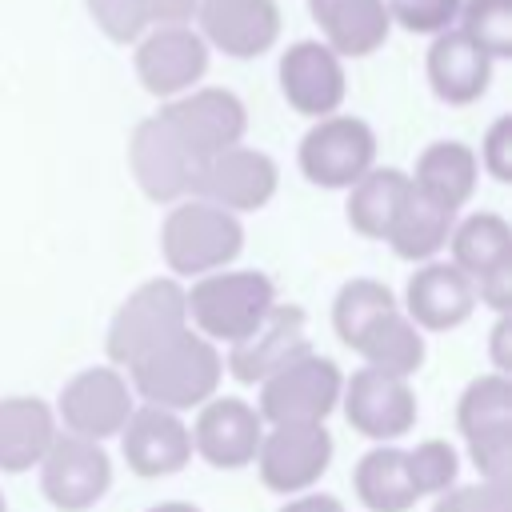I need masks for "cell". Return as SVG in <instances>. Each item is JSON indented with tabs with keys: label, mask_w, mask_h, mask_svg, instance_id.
<instances>
[{
	"label": "cell",
	"mask_w": 512,
	"mask_h": 512,
	"mask_svg": "<svg viewBox=\"0 0 512 512\" xmlns=\"http://www.w3.org/2000/svg\"><path fill=\"white\" fill-rule=\"evenodd\" d=\"M220 380H224L220 348L192 328L176 332L172 340H164L160 348H152L128 368L132 396L176 416L220 396Z\"/></svg>",
	"instance_id": "6da1fadb"
},
{
	"label": "cell",
	"mask_w": 512,
	"mask_h": 512,
	"mask_svg": "<svg viewBox=\"0 0 512 512\" xmlns=\"http://www.w3.org/2000/svg\"><path fill=\"white\" fill-rule=\"evenodd\" d=\"M188 328L212 344H240L276 308V284L260 268H220L184 288Z\"/></svg>",
	"instance_id": "7a4b0ae2"
},
{
	"label": "cell",
	"mask_w": 512,
	"mask_h": 512,
	"mask_svg": "<svg viewBox=\"0 0 512 512\" xmlns=\"http://www.w3.org/2000/svg\"><path fill=\"white\" fill-rule=\"evenodd\" d=\"M244 252V224L240 216L184 196L168 208V216L160 220V260L164 268L180 280H200L208 272L232 268V260Z\"/></svg>",
	"instance_id": "3957f363"
},
{
	"label": "cell",
	"mask_w": 512,
	"mask_h": 512,
	"mask_svg": "<svg viewBox=\"0 0 512 512\" xmlns=\"http://www.w3.org/2000/svg\"><path fill=\"white\" fill-rule=\"evenodd\" d=\"M188 328V308H184V284L176 276H152L136 284L120 308L108 320V364L112 368H132L140 356L172 340L176 332Z\"/></svg>",
	"instance_id": "277c9868"
},
{
	"label": "cell",
	"mask_w": 512,
	"mask_h": 512,
	"mask_svg": "<svg viewBox=\"0 0 512 512\" xmlns=\"http://www.w3.org/2000/svg\"><path fill=\"white\" fill-rule=\"evenodd\" d=\"M456 432L480 472V480L508 484L512 472V380L484 372L464 384L456 400Z\"/></svg>",
	"instance_id": "5b68a950"
},
{
	"label": "cell",
	"mask_w": 512,
	"mask_h": 512,
	"mask_svg": "<svg viewBox=\"0 0 512 512\" xmlns=\"http://www.w3.org/2000/svg\"><path fill=\"white\" fill-rule=\"evenodd\" d=\"M296 164L308 184L348 192L368 168H376V132L352 112H332L324 120H312V128L300 136Z\"/></svg>",
	"instance_id": "8992f818"
},
{
	"label": "cell",
	"mask_w": 512,
	"mask_h": 512,
	"mask_svg": "<svg viewBox=\"0 0 512 512\" xmlns=\"http://www.w3.org/2000/svg\"><path fill=\"white\" fill-rule=\"evenodd\" d=\"M156 116L172 128V136L188 148L196 164L244 144V132H248L244 100L232 88H216V84H196L192 92L164 100Z\"/></svg>",
	"instance_id": "52a82bcc"
},
{
	"label": "cell",
	"mask_w": 512,
	"mask_h": 512,
	"mask_svg": "<svg viewBox=\"0 0 512 512\" xmlns=\"http://www.w3.org/2000/svg\"><path fill=\"white\" fill-rule=\"evenodd\" d=\"M344 372L332 356L308 352L260 384L256 412L264 424H324L340 404Z\"/></svg>",
	"instance_id": "ba28073f"
},
{
	"label": "cell",
	"mask_w": 512,
	"mask_h": 512,
	"mask_svg": "<svg viewBox=\"0 0 512 512\" xmlns=\"http://www.w3.org/2000/svg\"><path fill=\"white\" fill-rule=\"evenodd\" d=\"M132 408H136V396L128 388V376L112 364H92L64 380L52 412L68 436L104 444L108 436H120Z\"/></svg>",
	"instance_id": "9c48e42d"
},
{
	"label": "cell",
	"mask_w": 512,
	"mask_h": 512,
	"mask_svg": "<svg viewBox=\"0 0 512 512\" xmlns=\"http://www.w3.org/2000/svg\"><path fill=\"white\" fill-rule=\"evenodd\" d=\"M332 452L336 444L324 424H264L252 464L268 492L300 496L324 480V472L332 468Z\"/></svg>",
	"instance_id": "30bf717a"
},
{
	"label": "cell",
	"mask_w": 512,
	"mask_h": 512,
	"mask_svg": "<svg viewBox=\"0 0 512 512\" xmlns=\"http://www.w3.org/2000/svg\"><path fill=\"white\" fill-rule=\"evenodd\" d=\"M336 408H344L348 428L372 444H396L416 428L420 416L412 384L380 368H356L352 376H344Z\"/></svg>",
	"instance_id": "8fae6325"
},
{
	"label": "cell",
	"mask_w": 512,
	"mask_h": 512,
	"mask_svg": "<svg viewBox=\"0 0 512 512\" xmlns=\"http://www.w3.org/2000/svg\"><path fill=\"white\" fill-rule=\"evenodd\" d=\"M36 472H40V496L56 512H88L112 488V456L104 452V444L68 432H56Z\"/></svg>",
	"instance_id": "7c38bea8"
},
{
	"label": "cell",
	"mask_w": 512,
	"mask_h": 512,
	"mask_svg": "<svg viewBox=\"0 0 512 512\" xmlns=\"http://www.w3.org/2000/svg\"><path fill=\"white\" fill-rule=\"evenodd\" d=\"M208 44L200 40L196 28L188 24H164V28H148L136 44H132V68L136 80L148 96L156 100H176L184 92H192L204 72H208Z\"/></svg>",
	"instance_id": "4fadbf2b"
},
{
	"label": "cell",
	"mask_w": 512,
	"mask_h": 512,
	"mask_svg": "<svg viewBox=\"0 0 512 512\" xmlns=\"http://www.w3.org/2000/svg\"><path fill=\"white\" fill-rule=\"evenodd\" d=\"M276 188H280L276 160L264 148L236 144V148H228V152H220V156L200 164L192 196L240 216V212H260L276 196Z\"/></svg>",
	"instance_id": "5bb4252c"
},
{
	"label": "cell",
	"mask_w": 512,
	"mask_h": 512,
	"mask_svg": "<svg viewBox=\"0 0 512 512\" xmlns=\"http://www.w3.org/2000/svg\"><path fill=\"white\" fill-rule=\"evenodd\" d=\"M280 76V96L296 116L324 120L344 108L348 96V72L344 60L324 44V40H296L280 52L276 64Z\"/></svg>",
	"instance_id": "9a60e30c"
},
{
	"label": "cell",
	"mask_w": 512,
	"mask_h": 512,
	"mask_svg": "<svg viewBox=\"0 0 512 512\" xmlns=\"http://www.w3.org/2000/svg\"><path fill=\"white\" fill-rule=\"evenodd\" d=\"M128 172L152 204H176V200L192 196L200 164L172 136V128L152 112V116L136 120V128L128 136Z\"/></svg>",
	"instance_id": "2e32d148"
},
{
	"label": "cell",
	"mask_w": 512,
	"mask_h": 512,
	"mask_svg": "<svg viewBox=\"0 0 512 512\" xmlns=\"http://www.w3.org/2000/svg\"><path fill=\"white\" fill-rule=\"evenodd\" d=\"M188 436H192V452L204 464H212L220 472H240L256 460L264 420H260L256 404H248L244 396H212L196 408Z\"/></svg>",
	"instance_id": "e0dca14e"
},
{
	"label": "cell",
	"mask_w": 512,
	"mask_h": 512,
	"mask_svg": "<svg viewBox=\"0 0 512 512\" xmlns=\"http://www.w3.org/2000/svg\"><path fill=\"white\" fill-rule=\"evenodd\" d=\"M284 28L276 0H204L196 12V32L208 52H224L228 60H256L276 48Z\"/></svg>",
	"instance_id": "ac0fdd59"
},
{
	"label": "cell",
	"mask_w": 512,
	"mask_h": 512,
	"mask_svg": "<svg viewBox=\"0 0 512 512\" xmlns=\"http://www.w3.org/2000/svg\"><path fill=\"white\" fill-rule=\"evenodd\" d=\"M308 352H312V340H308L304 308L300 304H276L252 336H244L240 344L228 348L224 372H232L240 384H264L272 372L288 368L292 360H300Z\"/></svg>",
	"instance_id": "d6986e66"
},
{
	"label": "cell",
	"mask_w": 512,
	"mask_h": 512,
	"mask_svg": "<svg viewBox=\"0 0 512 512\" xmlns=\"http://www.w3.org/2000/svg\"><path fill=\"white\" fill-rule=\"evenodd\" d=\"M120 452L132 476L140 480H164L188 468L192 460V436L188 424L176 412L136 404L128 424L120 428Z\"/></svg>",
	"instance_id": "ffe728a7"
},
{
	"label": "cell",
	"mask_w": 512,
	"mask_h": 512,
	"mask_svg": "<svg viewBox=\"0 0 512 512\" xmlns=\"http://www.w3.org/2000/svg\"><path fill=\"white\" fill-rule=\"evenodd\" d=\"M400 308L420 332H452L476 312V288L456 264L428 260L408 276Z\"/></svg>",
	"instance_id": "44dd1931"
},
{
	"label": "cell",
	"mask_w": 512,
	"mask_h": 512,
	"mask_svg": "<svg viewBox=\"0 0 512 512\" xmlns=\"http://www.w3.org/2000/svg\"><path fill=\"white\" fill-rule=\"evenodd\" d=\"M308 16L340 60L372 56L392 32L384 0H308Z\"/></svg>",
	"instance_id": "7402d4cb"
},
{
	"label": "cell",
	"mask_w": 512,
	"mask_h": 512,
	"mask_svg": "<svg viewBox=\"0 0 512 512\" xmlns=\"http://www.w3.org/2000/svg\"><path fill=\"white\" fill-rule=\"evenodd\" d=\"M424 76H428V88L436 100L464 108L488 92L492 60L472 40H464L456 28H448L440 36H432V48L424 56Z\"/></svg>",
	"instance_id": "603a6c76"
},
{
	"label": "cell",
	"mask_w": 512,
	"mask_h": 512,
	"mask_svg": "<svg viewBox=\"0 0 512 512\" xmlns=\"http://www.w3.org/2000/svg\"><path fill=\"white\" fill-rule=\"evenodd\" d=\"M56 432V412L40 396H0V472H32Z\"/></svg>",
	"instance_id": "cb8c5ba5"
},
{
	"label": "cell",
	"mask_w": 512,
	"mask_h": 512,
	"mask_svg": "<svg viewBox=\"0 0 512 512\" xmlns=\"http://www.w3.org/2000/svg\"><path fill=\"white\" fill-rule=\"evenodd\" d=\"M452 224H456V212L444 208L440 200L424 196L408 180V192H404V200H400V208H396V216L384 232V244L408 264H428L448 248Z\"/></svg>",
	"instance_id": "d4e9b609"
},
{
	"label": "cell",
	"mask_w": 512,
	"mask_h": 512,
	"mask_svg": "<svg viewBox=\"0 0 512 512\" xmlns=\"http://www.w3.org/2000/svg\"><path fill=\"white\" fill-rule=\"evenodd\" d=\"M408 180L440 200L444 208L460 212L472 192H476V180H480V164H476V152L464 144V140H432L420 156H416V168L408 172Z\"/></svg>",
	"instance_id": "484cf974"
},
{
	"label": "cell",
	"mask_w": 512,
	"mask_h": 512,
	"mask_svg": "<svg viewBox=\"0 0 512 512\" xmlns=\"http://www.w3.org/2000/svg\"><path fill=\"white\" fill-rule=\"evenodd\" d=\"M448 252V264H456L472 284H480L484 276L512 268V224L500 212H472L452 224Z\"/></svg>",
	"instance_id": "4316f807"
},
{
	"label": "cell",
	"mask_w": 512,
	"mask_h": 512,
	"mask_svg": "<svg viewBox=\"0 0 512 512\" xmlns=\"http://www.w3.org/2000/svg\"><path fill=\"white\" fill-rule=\"evenodd\" d=\"M352 352L364 360V368H380V372H392V376L408 380L412 372L424 368L428 344H424V332L396 304L392 312H384L380 320H372L364 328V336L352 344Z\"/></svg>",
	"instance_id": "83f0119b"
},
{
	"label": "cell",
	"mask_w": 512,
	"mask_h": 512,
	"mask_svg": "<svg viewBox=\"0 0 512 512\" xmlns=\"http://www.w3.org/2000/svg\"><path fill=\"white\" fill-rule=\"evenodd\" d=\"M352 492L368 512H408L416 504L404 448L376 444L352 468Z\"/></svg>",
	"instance_id": "f1b7e54d"
},
{
	"label": "cell",
	"mask_w": 512,
	"mask_h": 512,
	"mask_svg": "<svg viewBox=\"0 0 512 512\" xmlns=\"http://www.w3.org/2000/svg\"><path fill=\"white\" fill-rule=\"evenodd\" d=\"M408 192V172L404 168H392V164H376L368 168L352 188H348V204H344V220L356 236L364 240H384L400 200Z\"/></svg>",
	"instance_id": "f546056e"
},
{
	"label": "cell",
	"mask_w": 512,
	"mask_h": 512,
	"mask_svg": "<svg viewBox=\"0 0 512 512\" xmlns=\"http://www.w3.org/2000/svg\"><path fill=\"white\" fill-rule=\"evenodd\" d=\"M396 308V296L384 280L372 276H352L340 284L336 300H332V332L340 336V344L352 352V344L364 336V328L372 320H380L384 312Z\"/></svg>",
	"instance_id": "4dcf8cb0"
},
{
	"label": "cell",
	"mask_w": 512,
	"mask_h": 512,
	"mask_svg": "<svg viewBox=\"0 0 512 512\" xmlns=\"http://www.w3.org/2000/svg\"><path fill=\"white\" fill-rule=\"evenodd\" d=\"M456 32L472 40L492 64L512 56V0H464Z\"/></svg>",
	"instance_id": "1f68e13d"
},
{
	"label": "cell",
	"mask_w": 512,
	"mask_h": 512,
	"mask_svg": "<svg viewBox=\"0 0 512 512\" xmlns=\"http://www.w3.org/2000/svg\"><path fill=\"white\" fill-rule=\"evenodd\" d=\"M408 460V480H412V492L416 500L420 496H444L448 488H456V476H460V452L432 436V440H420L412 452H404Z\"/></svg>",
	"instance_id": "d6a6232c"
},
{
	"label": "cell",
	"mask_w": 512,
	"mask_h": 512,
	"mask_svg": "<svg viewBox=\"0 0 512 512\" xmlns=\"http://www.w3.org/2000/svg\"><path fill=\"white\" fill-rule=\"evenodd\" d=\"M92 24L112 40V44H136L152 24H148V0H84Z\"/></svg>",
	"instance_id": "836d02e7"
},
{
	"label": "cell",
	"mask_w": 512,
	"mask_h": 512,
	"mask_svg": "<svg viewBox=\"0 0 512 512\" xmlns=\"http://www.w3.org/2000/svg\"><path fill=\"white\" fill-rule=\"evenodd\" d=\"M460 4L464 0H384L388 20L412 36H440V32L456 28Z\"/></svg>",
	"instance_id": "e575fe53"
},
{
	"label": "cell",
	"mask_w": 512,
	"mask_h": 512,
	"mask_svg": "<svg viewBox=\"0 0 512 512\" xmlns=\"http://www.w3.org/2000/svg\"><path fill=\"white\" fill-rule=\"evenodd\" d=\"M432 512H512V496L508 484H492V480L456 484L444 496H436Z\"/></svg>",
	"instance_id": "d590c367"
},
{
	"label": "cell",
	"mask_w": 512,
	"mask_h": 512,
	"mask_svg": "<svg viewBox=\"0 0 512 512\" xmlns=\"http://www.w3.org/2000/svg\"><path fill=\"white\" fill-rule=\"evenodd\" d=\"M476 164L500 180V184H512V116H496L492 128L484 132V144L476 152Z\"/></svg>",
	"instance_id": "8d00e7d4"
},
{
	"label": "cell",
	"mask_w": 512,
	"mask_h": 512,
	"mask_svg": "<svg viewBox=\"0 0 512 512\" xmlns=\"http://www.w3.org/2000/svg\"><path fill=\"white\" fill-rule=\"evenodd\" d=\"M204 8V0H148V24L164 28V24H196V12Z\"/></svg>",
	"instance_id": "74e56055"
},
{
	"label": "cell",
	"mask_w": 512,
	"mask_h": 512,
	"mask_svg": "<svg viewBox=\"0 0 512 512\" xmlns=\"http://www.w3.org/2000/svg\"><path fill=\"white\" fill-rule=\"evenodd\" d=\"M276 512H348L344 508V500L340 496H328V492H300V496H292V500H284Z\"/></svg>",
	"instance_id": "f35d334b"
},
{
	"label": "cell",
	"mask_w": 512,
	"mask_h": 512,
	"mask_svg": "<svg viewBox=\"0 0 512 512\" xmlns=\"http://www.w3.org/2000/svg\"><path fill=\"white\" fill-rule=\"evenodd\" d=\"M508 344H512V316H500L492 324V372H504L508 376V368H512Z\"/></svg>",
	"instance_id": "ab89813d"
},
{
	"label": "cell",
	"mask_w": 512,
	"mask_h": 512,
	"mask_svg": "<svg viewBox=\"0 0 512 512\" xmlns=\"http://www.w3.org/2000/svg\"><path fill=\"white\" fill-rule=\"evenodd\" d=\"M148 512H204V508H196L192 500H160V504H152Z\"/></svg>",
	"instance_id": "60d3db41"
},
{
	"label": "cell",
	"mask_w": 512,
	"mask_h": 512,
	"mask_svg": "<svg viewBox=\"0 0 512 512\" xmlns=\"http://www.w3.org/2000/svg\"><path fill=\"white\" fill-rule=\"evenodd\" d=\"M0 512H8V500H4V492H0Z\"/></svg>",
	"instance_id": "b9f144b4"
}]
</instances>
